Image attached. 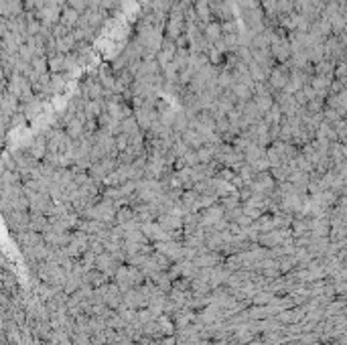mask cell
Segmentation results:
<instances>
[{
	"label": "cell",
	"mask_w": 347,
	"mask_h": 345,
	"mask_svg": "<svg viewBox=\"0 0 347 345\" xmlns=\"http://www.w3.org/2000/svg\"><path fill=\"white\" fill-rule=\"evenodd\" d=\"M69 9L82 15L86 9H90V0H69Z\"/></svg>",
	"instance_id": "obj_3"
},
{
	"label": "cell",
	"mask_w": 347,
	"mask_h": 345,
	"mask_svg": "<svg viewBox=\"0 0 347 345\" xmlns=\"http://www.w3.org/2000/svg\"><path fill=\"white\" fill-rule=\"evenodd\" d=\"M80 17H82V15H78V13H76V11H72V9L63 11V17H61L63 27H76V25L80 23Z\"/></svg>",
	"instance_id": "obj_2"
},
{
	"label": "cell",
	"mask_w": 347,
	"mask_h": 345,
	"mask_svg": "<svg viewBox=\"0 0 347 345\" xmlns=\"http://www.w3.org/2000/svg\"><path fill=\"white\" fill-rule=\"evenodd\" d=\"M203 37L207 39V41H218L220 37H222V25L218 23V21H214V23H207L205 27H203Z\"/></svg>",
	"instance_id": "obj_1"
}]
</instances>
